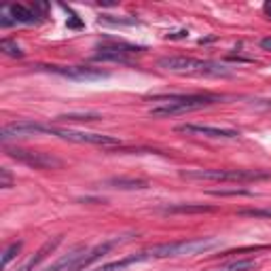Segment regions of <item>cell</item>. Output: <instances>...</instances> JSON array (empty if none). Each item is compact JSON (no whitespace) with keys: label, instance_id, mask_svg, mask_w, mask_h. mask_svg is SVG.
Segmentation results:
<instances>
[{"label":"cell","instance_id":"cell-1","mask_svg":"<svg viewBox=\"0 0 271 271\" xmlns=\"http://www.w3.org/2000/svg\"><path fill=\"white\" fill-rule=\"evenodd\" d=\"M157 66L176 75H193V77H233V70L220 62L197 60L187 55H167L157 62Z\"/></svg>","mask_w":271,"mask_h":271},{"label":"cell","instance_id":"cell-2","mask_svg":"<svg viewBox=\"0 0 271 271\" xmlns=\"http://www.w3.org/2000/svg\"><path fill=\"white\" fill-rule=\"evenodd\" d=\"M223 102L220 95H169L163 97L161 104H157L149 110L151 117H159V119H167V117H178V115H187L193 110H202L206 106L218 104Z\"/></svg>","mask_w":271,"mask_h":271},{"label":"cell","instance_id":"cell-3","mask_svg":"<svg viewBox=\"0 0 271 271\" xmlns=\"http://www.w3.org/2000/svg\"><path fill=\"white\" fill-rule=\"evenodd\" d=\"M187 180H214V182H252V180H267L271 172L263 169H184L180 172Z\"/></svg>","mask_w":271,"mask_h":271},{"label":"cell","instance_id":"cell-4","mask_svg":"<svg viewBox=\"0 0 271 271\" xmlns=\"http://www.w3.org/2000/svg\"><path fill=\"white\" fill-rule=\"evenodd\" d=\"M220 241L216 237H195V239H180V241H169V244H159L153 246L149 252L153 259H174V256H189V254H199L216 248Z\"/></svg>","mask_w":271,"mask_h":271},{"label":"cell","instance_id":"cell-5","mask_svg":"<svg viewBox=\"0 0 271 271\" xmlns=\"http://www.w3.org/2000/svg\"><path fill=\"white\" fill-rule=\"evenodd\" d=\"M45 134L58 136L62 140L75 142V144H93V146H102V149L121 144L119 138H115V136L91 134V132H77V130H64V127H51V125H45Z\"/></svg>","mask_w":271,"mask_h":271},{"label":"cell","instance_id":"cell-6","mask_svg":"<svg viewBox=\"0 0 271 271\" xmlns=\"http://www.w3.org/2000/svg\"><path fill=\"white\" fill-rule=\"evenodd\" d=\"M7 155L11 159H15L28 167L34 169H60L64 161L60 157H55L51 153H42V151H26V149H7Z\"/></svg>","mask_w":271,"mask_h":271},{"label":"cell","instance_id":"cell-7","mask_svg":"<svg viewBox=\"0 0 271 271\" xmlns=\"http://www.w3.org/2000/svg\"><path fill=\"white\" fill-rule=\"evenodd\" d=\"M176 132L178 134H187V136L214 138V140H235V138H239V132L231 130V127H212V125H197V123L178 125Z\"/></svg>","mask_w":271,"mask_h":271},{"label":"cell","instance_id":"cell-8","mask_svg":"<svg viewBox=\"0 0 271 271\" xmlns=\"http://www.w3.org/2000/svg\"><path fill=\"white\" fill-rule=\"evenodd\" d=\"M49 72L60 75L72 81H97V79H108L106 70L91 68V66H45Z\"/></svg>","mask_w":271,"mask_h":271},{"label":"cell","instance_id":"cell-9","mask_svg":"<svg viewBox=\"0 0 271 271\" xmlns=\"http://www.w3.org/2000/svg\"><path fill=\"white\" fill-rule=\"evenodd\" d=\"M146 49L144 47H134V45H104V47H100L97 53L93 55V60L95 62H130L132 55L136 53H144Z\"/></svg>","mask_w":271,"mask_h":271},{"label":"cell","instance_id":"cell-10","mask_svg":"<svg viewBox=\"0 0 271 271\" xmlns=\"http://www.w3.org/2000/svg\"><path fill=\"white\" fill-rule=\"evenodd\" d=\"M125 239H119V237H115V239H108V241H104V244H97L93 250H89L87 254H83L81 259L77 261V263H72L68 267V271H85L87 267H91L97 259H102V256H106L112 248L115 246H119V244H123Z\"/></svg>","mask_w":271,"mask_h":271},{"label":"cell","instance_id":"cell-11","mask_svg":"<svg viewBox=\"0 0 271 271\" xmlns=\"http://www.w3.org/2000/svg\"><path fill=\"white\" fill-rule=\"evenodd\" d=\"M34 134H45V125L34 123V121H15V123H7L0 132V140L7 142L11 138H28Z\"/></svg>","mask_w":271,"mask_h":271},{"label":"cell","instance_id":"cell-12","mask_svg":"<svg viewBox=\"0 0 271 271\" xmlns=\"http://www.w3.org/2000/svg\"><path fill=\"white\" fill-rule=\"evenodd\" d=\"M60 244H62V235H55V237L47 239L45 244L40 246V250H38V252H36V254L32 256V259H30V261H28V263L23 265V267H19L17 271H36V269H38V265H40L42 261H45L47 256H49V254H51V252H53L55 248H58Z\"/></svg>","mask_w":271,"mask_h":271},{"label":"cell","instance_id":"cell-13","mask_svg":"<svg viewBox=\"0 0 271 271\" xmlns=\"http://www.w3.org/2000/svg\"><path fill=\"white\" fill-rule=\"evenodd\" d=\"M151 259H153V254H151L149 250H144V252L125 256V259H121V261H112V263H106V265H100V267L93 269V271H125L127 267L138 265V263H144V261H151Z\"/></svg>","mask_w":271,"mask_h":271},{"label":"cell","instance_id":"cell-14","mask_svg":"<svg viewBox=\"0 0 271 271\" xmlns=\"http://www.w3.org/2000/svg\"><path fill=\"white\" fill-rule=\"evenodd\" d=\"M83 254H85V246L79 244V246H75L72 250H70L68 254L60 256V259L55 261L53 265H49V267H45V269H36V271H68V267L72 265V263H77Z\"/></svg>","mask_w":271,"mask_h":271},{"label":"cell","instance_id":"cell-15","mask_svg":"<svg viewBox=\"0 0 271 271\" xmlns=\"http://www.w3.org/2000/svg\"><path fill=\"white\" fill-rule=\"evenodd\" d=\"M163 214H204V212H214V206H204V204H174L161 208Z\"/></svg>","mask_w":271,"mask_h":271},{"label":"cell","instance_id":"cell-16","mask_svg":"<svg viewBox=\"0 0 271 271\" xmlns=\"http://www.w3.org/2000/svg\"><path fill=\"white\" fill-rule=\"evenodd\" d=\"M11 17L15 19V23H36L40 17L30 9V7H23V5H9L7 7Z\"/></svg>","mask_w":271,"mask_h":271},{"label":"cell","instance_id":"cell-17","mask_svg":"<svg viewBox=\"0 0 271 271\" xmlns=\"http://www.w3.org/2000/svg\"><path fill=\"white\" fill-rule=\"evenodd\" d=\"M110 189H123V191H134V189H149V182L142 178H110L106 180Z\"/></svg>","mask_w":271,"mask_h":271},{"label":"cell","instance_id":"cell-18","mask_svg":"<svg viewBox=\"0 0 271 271\" xmlns=\"http://www.w3.org/2000/svg\"><path fill=\"white\" fill-rule=\"evenodd\" d=\"M102 115L97 112H70V115H60L55 117V121L62 123V121H81V123H91V121H100Z\"/></svg>","mask_w":271,"mask_h":271},{"label":"cell","instance_id":"cell-19","mask_svg":"<svg viewBox=\"0 0 271 271\" xmlns=\"http://www.w3.org/2000/svg\"><path fill=\"white\" fill-rule=\"evenodd\" d=\"M0 51H3L5 55H9V58H23L21 47L17 45V42L9 40V38H3V40H0Z\"/></svg>","mask_w":271,"mask_h":271},{"label":"cell","instance_id":"cell-20","mask_svg":"<svg viewBox=\"0 0 271 271\" xmlns=\"http://www.w3.org/2000/svg\"><path fill=\"white\" fill-rule=\"evenodd\" d=\"M208 195H214V197H233V195H244V197H252L254 193L252 191H246V189H216V191H208Z\"/></svg>","mask_w":271,"mask_h":271},{"label":"cell","instance_id":"cell-21","mask_svg":"<svg viewBox=\"0 0 271 271\" xmlns=\"http://www.w3.org/2000/svg\"><path fill=\"white\" fill-rule=\"evenodd\" d=\"M237 216L248 218H271V208H252V210H239Z\"/></svg>","mask_w":271,"mask_h":271},{"label":"cell","instance_id":"cell-22","mask_svg":"<svg viewBox=\"0 0 271 271\" xmlns=\"http://www.w3.org/2000/svg\"><path fill=\"white\" fill-rule=\"evenodd\" d=\"M254 267H256V261L248 259V261H235V263L227 265V267L220 269V271H252Z\"/></svg>","mask_w":271,"mask_h":271},{"label":"cell","instance_id":"cell-23","mask_svg":"<svg viewBox=\"0 0 271 271\" xmlns=\"http://www.w3.org/2000/svg\"><path fill=\"white\" fill-rule=\"evenodd\" d=\"M21 246H23L21 241H15V244H11V246L5 250V254H3V267H7L13 259H15V256L19 254V250H21Z\"/></svg>","mask_w":271,"mask_h":271},{"label":"cell","instance_id":"cell-24","mask_svg":"<svg viewBox=\"0 0 271 271\" xmlns=\"http://www.w3.org/2000/svg\"><path fill=\"white\" fill-rule=\"evenodd\" d=\"M100 23H112V26H134V23H138V19L134 17V19H117V17H112V15H102L100 17Z\"/></svg>","mask_w":271,"mask_h":271},{"label":"cell","instance_id":"cell-25","mask_svg":"<svg viewBox=\"0 0 271 271\" xmlns=\"http://www.w3.org/2000/svg\"><path fill=\"white\" fill-rule=\"evenodd\" d=\"M0 187H3V189H11L13 187V176L9 172V167L0 169Z\"/></svg>","mask_w":271,"mask_h":271},{"label":"cell","instance_id":"cell-26","mask_svg":"<svg viewBox=\"0 0 271 271\" xmlns=\"http://www.w3.org/2000/svg\"><path fill=\"white\" fill-rule=\"evenodd\" d=\"M66 9H68V7H66ZM68 13H70V19H68V28H83V21H81V19H79V17L75 15V13L70 11V9H68Z\"/></svg>","mask_w":271,"mask_h":271},{"label":"cell","instance_id":"cell-27","mask_svg":"<svg viewBox=\"0 0 271 271\" xmlns=\"http://www.w3.org/2000/svg\"><path fill=\"white\" fill-rule=\"evenodd\" d=\"M187 36H189V32H187V30H178V32L167 34V38H169V40H174V38H187Z\"/></svg>","mask_w":271,"mask_h":271},{"label":"cell","instance_id":"cell-28","mask_svg":"<svg viewBox=\"0 0 271 271\" xmlns=\"http://www.w3.org/2000/svg\"><path fill=\"white\" fill-rule=\"evenodd\" d=\"M261 47H263L265 51H271V36H267V38L261 40Z\"/></svg>","mask_w":271,"mask_h":271},{"label":"cell","instance_id":"cell-29","mask_svg":"<svg viewBox=\"0 0 271 271\" xmlns=\"http://www.w3.org/2000/svg\"><path fill=\"white\" fill-rule=\"evenodd\" d=\"M265 11H267L269 15H271V3H269V5H265Z\"/></svg>","mask_w":271,"mask_h":271}]
</instances>
